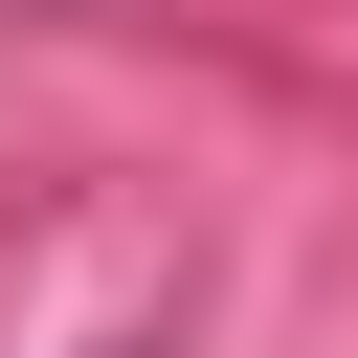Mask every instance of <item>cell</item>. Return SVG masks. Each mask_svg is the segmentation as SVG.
Segmentation results:
<instances>
[{
  "label": "cell",
  "instance_id": "cell-1",
  "mask_svg": "<svg viewBox=\"0 0 358 358\" xmlns=\"http://www.w3.org/2000/svg\"><path fill=\"white\" fill-rule=\"evenodd\" d=\"M112 358H179V336H112Z\"/></svg>",
  "mask_w": 358,
  "mask_h": 358
}]
</instances>
